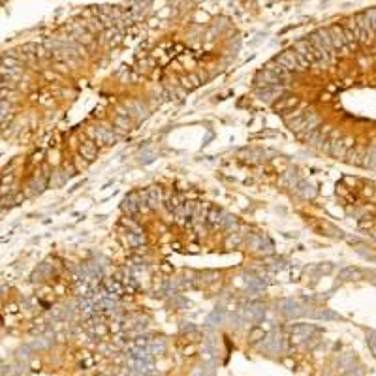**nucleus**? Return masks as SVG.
I'll use <instances>...</instances> for the list:
<instances>
[{"label": "nucleus", "instance_id": "obj_1", "mask_svg": "<svg viewBox=\"0 0 376 376\" xmlns=\"http://www.w3.org/2000/svg\"><path fill=\"white\" fill-rule=\"evenodd\" d=\"M286 122H288V126H290V130L307 135V133L318 130L320 117H318V113H316L314 110H307L303 111V113H295L293 117H286Z\"/></svg>", "mask_w": 376, "mask_h": 376}, {"label": "nucleus", "instance_id": "obj_2", "mask_svg": "<svg viewBox=\"0 0 376 376\" xmlns=\"http://www.w3.org/2000/svg\"><path fill=\"white\" fill-rule=\"evenodd\" d=\"M352 147H354L352 139H333V141H328L324 149H326V153H329L333 158H346Z\"/></svg>", "mask_w": 376, "mask_h": 376}, {"label": "nucleus", "instance_id": "obj_3", "mask_svg": "<svg viewBox=\"0 0 376 376\" xmlns=\"http://www.w3.org/2000/svg\"><path fill=\"white\" fill-rule=\"evenodd\" d=\"M275 61H277L279 66H282L284 70H288V72H291V73L301 72V70H303V66H301V62H299V59H297V55H295L293 49H288V51L280 53Z\"/></svg>", "mask_w": 376, "mask_h": 376}, {"label": "nucleus", "instance_id": "obj_4", "mask_svg": "<svg viewBox=\"0 0 376 376\" xmlns=\"http://www.w3.org/2000/svg\"><path fill=\"white\" fill-rule=\"evenodd\" d=\"M88 133L96 139L98 143H113L115 139H117V135H115V130L113 128H108V126H92Z\"/></svg>", "mask_w": 376, "mask_h": 376}, {"label": "nucleus", "instance_id": "obj_5", "mask_svg": "<svg viewBox=\"0 0 376 376\" xmlns=\"http://www.w3.org/2000/svg\"><path fill=\"white\" fill-rule=\"evenodd\" d=\"M141 207H145L143 194H130L124 199V209H126L128 213H137Z\"/></svg>", "mask_w": 376, "mask_h": 376}, {"label": "nucleus", "instance_id": "obj_6", "mask_svg": "<svg viewBox=\"0 0 376 376\" xmlns=\"http://www.w3.org/2000/svg\"><path fill=\"white\" fill-rule=\"evenodd\" d=\"M79 155L85 158L87 162H92L94 158L98 156V147L94 141H83V143H79Z\"/></svg>", "mask_w": 376, "mask_h": 376}, {"label": "nucleus", "instance_id": "obj_7", "mask_svg": "<svg viewBox=\"0 0 376 376\" xmlns=\"http://www.w3.org/2000/svg\"><path fill=\"white\" fill-rule=\"evenodd\" d=\"M126 115L128 117H135V119H141V117H145L147 115V108L141 104V102H128L126 104Z\"/></svg>", "mask_w": 376, "mask_h": 376}, {"label": "nucleus", "instance_id": "obj_8", "mask_svg": "<svg viewBox=\"0 0 376 376\" xmlns=\"http://www.w3.org/2000/svg\"><path fill=\"white\" fill-rule=\"evenodd\" d=\"M143 199L151 207H158L160 205V199H162V194H160L158 188H147L145 192H143Z\"/></svg>", "mask_w": 376, "mask_h": 376}, {"label": "nucleus", "instance_id": "obj_9", "mask_svg": "<svg viewBox=\"0 0 376 376\" xmlns=\"http://www.w3.org/2000/svg\"><path fill=\"white\" fill-rule=\"evenodd\" d=\"M198 85H199V77H198V75H190V77L184 79V87H186V88H194V87Z\"/></svg>", "mask_w": 376, "mask_h": 376}, {"label": "nucleus", "instance_id": "obj_10", "mask_svg": "<svg viewBox=\"0 0 376 376\" xmlns=\"http://www.w3.org/2000/svg\"><path fill=\"white\" fill-rule=\"evenodd\" d=\"M209 220H211L213 224H219V222H222L224 219H220V211H217V209H211V211H209Z\"/></svg>", "mask_w": 376, "mask_h": 376}, {"label": "nucleus", "instance_id": "obj_11", "mask_svg": "<svg viewBox=\"0 0 376 376\" xmlns=\"http://www.w3.org/2000/svg\"><path fill=\"white\" fill-rule=\"evenodd\" d=\"M290 106H295V100H286V102H280V104H277V108H279V110L290 108Z\"/></svg>", "mask_w": 376, "mask_h": 376}, {"label": "nucleus", "instance_id": "obj_12", "mask_svg": "<svg viewBox=\"0 0 376 376\" xmlns=\"http://www.w3.org/2000/svg\"><path fill=\"white\" fill-rule=\"evenodd\" d=\"M85 166H87V164H85V162H81V158H77V160H75V168H77V170H83Z\"/></svg>", "mask_w": 376, "mask_h": 376}]
</instances>
